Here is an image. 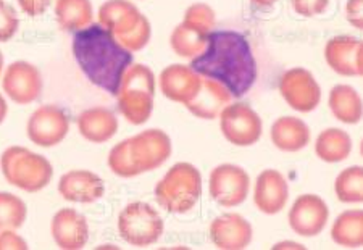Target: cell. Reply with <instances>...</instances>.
Returning <instances> with one entry per match:
<instances>
[{
	"instance_id": "obj_23",
	"label": "cell",
	"mask_w": 363,
	"mask_h": 250,
	"mask_svg": "<svg viewBox=\"0 0 363 250\" xmlns=\"http://www.w3.org/2000/svg\"><path fill=\"white\" fill-rule=\"evenodd\" d=\"M270 137L274 147L283 152H298L310 144V127L296 116H281L272 125Z\"/></svg>"
},
{
	"instance_id": "obj_39",
	"label": "cell",
	"mask_w": 363,
	"mask_h": 250,
	"mask_svg": "<svg viewBox=\"0 0 363 250\" xmlns=\"http://www.w3.org/2000/svg\"><path fill=\"white\" fill-rule=\"evenodd\" d=\"M274 250H279V249H306L302 246V244H297V242H279V244H277V246L273 247Z\"/></svg>"
},
{
	"instance_id": "obj_30",
	"label": "cell",
	"mask_w": 363,
	"mask_h": 250,
	"mask_svg": "<svg viewBox=\"0 0 363 250\" xmlns=\"http://www.w3.org/2000/svg\"><path fill=\"white\" fill-rule=\"evenodd\" d=\"M28 218L26 203L18 195L0 193V231L20 229Z\"/></svg>"
},
{
	"instance_id": "obj_37",
	"label": "cell",
	"mask_w": 363,
	"mask_h": 250,
	"mask_svg": "<svg viewBox=\"0 0 363 250\" xmlns=\"http://www.w3.org/2000/svg\"><path fill=\"white\" fill-rule=\"evenodd\" d=\"M18 4L23 13H26L29 16H39L44 13L47 7H49L50 0H18Z\"/></svg>"
},
{
	"instance_id": "obj_7",
	"label": "cell",
	"mask_w": 363,
	"mask_h": 250,
	"mask_svg": "<svg viewBox=\"0 0 363 250\" xmlns=\"http://www.w3.org/2000/svg\"><path fill=\"white\" fill-rule=\"evenodd\" d=\"M165 223L160 213L147 202H133L123 208L118 217L121 239L134 247H149L163 234Z\"/></svg>"
},
{
	"instance_id": "obj_26",
	"label": "cell",
	"mask_w": 363,
	"mask_h": 250,
	"mask_svg": "<svg viewBox=\"0 0 363 250\" xmlns=\"http://www.w3.org/2000/svg\"><path fill=\"white\" fill-rule=\"evenodd\" d=\"M55 16L63 31L78 33L92 23L91 0H55Z\"/></svg>"
},
{
	"instance_id": "obj_40",
	"label": "cell",
	"mask_w": 363,
	"mask_h": 250,
	"mask_svg": "<svg viewBox=\"0 0 363 250\" xmlns=\"http://www.w3.org/2000/svg\"><path fill=\"white\" fill-rule=\"evenodd\" d=\"M255 5H259V7H272L278 2V0H252Z\"/></svg>"
},
{
	"instance_id": "obj_3",
	"label": "cell",
	"mask_w": 363,
	"mask_h": 250,
	"mask_svg": "<svg viewBox=\"0 0 363 250\" xmlns=\"http://www.w3.org/2000/svg\"><path fill=\"white\" fill-rule=\"evenodd\" d=\"M99 25L130 52L143 50L152 36L150 21L128 0H107L99 8Z\"/></svg>"
},
{
	"instance_id": "obj_27",
	"label": "cell",
	"mask_w": 363,
	"mask_h": 250,
	"mask_svg": "<svg viewBox=\"0 0 363 250\" xmlns=\"http://www.w3.org/2000/svg\"><path fill=\"white\" fill-rule=\"evenodd\" d=\"M331 239L341 247H363V212L347 210L339 215L333 223Z\"/></svg>"
},
{
	"instance_id": "obj_28",
	"label": "cell",
	"mask_w": 363,
	"mask_h": 250,
	"mask_svg": "<svg viewBox=\"0 0 363 250\" xmlns=\"http://www.w3.org/2000/svg\"><path fill=\"white\" fill-rule=\"evenodd\" d=\"M169 44L174 54L183 58H196L201 55L207 47V34L197 31L186 23H181L173 29L172 38H169Z\"/></svg>"
},
{
	"instance_id": "obj_25",
	"label": "cell",
	"mask_w": 363,
	"mask_h": 250,
	"mask_svg": "<svg viewBox=\"0 0 363 250\" xmlns=\"http://www.w3.org/2000/svg\"><path fill=\"white\" fill-rule=\"evenodd\" d=\"M352 152V137L339 127H328L320 132L315 142V154L326 164L344 161Z\"/></svg>"
},
{
	"instance_id": "obj_36",
	"label": "cell",
	"mask_w": 363,
	"mask_h": 250,
	"mask_svg": "<svg viewBox=\"0 0 363 250\" xmlns=\"http://www.w3.org/2000/svg\"><path fill=\"white\" fill-rule=\"evenodd\" d=\"M363 0H349L345 4V18L357 29H363V13H362Z\"/></svg>"
},
{
	"instance_id": "obj_34",
	"label": "cell",
	"mask_w": 363,
	"mask_h": 250,
	"mask_svg": "<svg viewBox=\"0 0 363 250\" xmlns=\"http://www.w3.org/2000/svg\"><path fill=\"white\" fill-rule=\"evenodd\" d=\"M291 5L297 15L310 18L323 13L330 5V0H291Z\"/></svg>"
},
{
	"instance_id": "obj_14",
	"label": "cell",
	"mask_w": 363,
	"mask_h": 250,
	"mask_svg": "<svg viewBox=\"0 0 363 250\" xmlns=\"http://www.w3.org/2000/svg\"><path fill=\"white\" fill-rule=\"evenodd\" d=\"M289 226L302 237L318 236L330 220L328 203L317 194H302L297 197L289 210Z\"/></svg>"
},
{
	"instance_id": "obj_11",
	"label": "cell",
	"mask_w": 363,
	"mask_h": 250,
	"mask_svg": "<svg viewBox=\"0 0 363 250\" xmlns=\"http://www.w3.org/2000/svg\"><path fill=\"white\" fill-rule=\"evenodd\" d=\"M279 92L288 106L301 113L313 112L320 106L321 89L306 68H291L279 79Z\"/></svg>"
},
{
	"instance_id": "obj_24",
	"label": "cell",
	"mask_w": 363,
	"mask_h": 250,
	"mask_svg": "<svg viewBox=\"0 0 363 250\" xmlns=\"http://www.w3.org/2000/svg\"><path fill=\"white\" fill-rule=\"evenodd\" d=\"M331 113L344 125H357L362 120V98L352 86L337 84L328 98Z\"/></svg>"
},
{
	"instance_id": "obj_8",
	"label": "cell",
	"mask_w": 363,
	"mask_h": 250,
	"mask_svg": "<svg viewBox=\"0 0 363 250\" xmlns=\"http://www.w3.org/2000/svg\"><path fill=\"white\" fill-rule=\"evenodd\" d=\"M221 132L228 142L236 147H249L262 137L263 123L260 115L244 102L230 103L220 113Z\"/></svg>"
},
{
	"instance_id": "obj_18",
	"label": "cell",
	"mask_w": 363,
	"mask_h": 250,
	"mask_svg": "<svg viewBox=\"0 0 363 250\" xmlns=\"http://www.w3.org/2000/svg\"><path fill=\"white\" fill-rule=\"evenodd\" d=\"M289 200V186L278 170H263L255 181L254 203L262 213L277 215Z\"/></svg>"
},
{
	"instance_id": "obj_10",
	"label": "cell",
	"mask_w": 363,
	"mask_h": 250,
	"mask_svg": "<svg viewBox=\"0 0 363 250\" xmlns=\"http://www.w3.org/2000/svg\"><path fill=\"white\" fill-rule=\"evenodd\" d=\"M68 113L58 106H52V103L34 110L26 126L29 141L44 149L55 147L60 144L68 136Z\"/></svg>"
},
{
	"instance_id": "obj_15",
	"label": "cell",
	"mask_w": 363,
	"mask_h": 250,
	"mask_svg": "<svg viewBox=\"0 0 363 250\" xmlns=\"http://www.w3.org/2000/svg\"><path fill=\"white\" fill-rule=\"evenodd\" d=\"M325 58L333 72L341 76H362L363 45L352 36H337L326 42Z\"/></svg>"
},
{
	"instance_id": "obj_32",
	"label": "cell",
	"mask_w": 363,
	"mask_h": 250,
	"mask_svg": "<svg viewBox=\"0 0 363 250\" xmlns=\"http://www.w3.org/2000/svg\"><path fill=\"white\" fill-rule=\"evenodd\" d=\"M215 21H216V16H215L213 8L207 4L199 2V4H192L191 7L186 10L183 23L196 28L197 31H201L208 36V33L213 31Z\"/></svg>"
},
{
	"instance_id": "obj_13",
	"label": "cell",
	"mask_w": 363,
	"mask_h": 250,
	"mask_svg": "<svg viewBox=\"0 0 363 250\" xmlns=\"http://www.w3.org/2000/svg\"><path fill=\"white\" fill-rule=\"evenodd\" d=\"M4 92L18 106L36 102L43 92V74L33 63L18 60L7 67L2 78Z\"/></svg>"
},
{
	"instance_id": "obj_33",
	"label": "cell",
	"mask_w": 363,
	"mask_h": 250,
	"mask_svg": "<svg viewBox=\"0 0 363 250\" xmlns=\"http://www.w3.org/2000/svg\"><path fill=\"white\" fill-rule=\"evenodd\" d=\"M18 28L20 20L16 16L15 8L0 0V42H9L18 33Z\"/></svg>"
},
{
	"instance_id": "obj_29",
	"label": "cell",
	"mask_w": 363,
	"mask_h": 250,
	"mask_svg": "<svg viewBox=\"0 0 363 250\" xmlns=\"http://www.w3.org/2000/svg\"><path fill=\"white\" fill-rule=\"evenodd\" d=\"M335 193L342 203H360L363 200V168L354 165L339 173Z\"/></svg>"
},
{
	"instance_id": "obj_38",
	"label": "cell",
	"mask_w": 363,
	"mask_h": 250,
	"mask_svg": "<svg viewBox=\"0 0 363 250\" xmlns=\"http://www.w3.org/2000/svg\"><path fill=\"white\" fill-rule=\"evenodd\" d=\"M9 113V106H7V101H5L4 96L0 94V125L4 123L5 116Z\"/></svg>"
},
{
	"instance_id": "obj_9",
	"label": "cell",
	"mask_w": 363,
	"mask_h": 250,
	"mask_svg": "<svg viewBox=\"0 0 363 250\" xmlns=\"http://www.w3.org/2000/svg\"><path fill=\"white\" fill-rule=\"evenodd\" d=\"M208 189L212 199L221 207L231 208L245 202L250 189V178L244 168L223 164L210 173Z\"/></svg>"
},
{
	"instance_id": "obj_16",
	"label": "cell",
	"mask_w": 363,
	"mask_h": 250,
	"mask_svg": "<svg viewBox=\"0 0 363 250\" xmlns=\"http://www.w3.org/2000/svg\"><path fill=\"white\" fill-rule=\"evenodd\" d=\"M50 234L58 249L81 250L89 241V225L84 215L74 208H62L52 218Z\"/></svg>"
},
{
	"instance_id": "obj_6",
	"label": "cell",
	"mask_w": 363,
	"mask_h": 250,
	"mask_svg": "<svg viewBox=\"0 0 363 250\" xmlns=\"http://www.w3.org/2000/svg\"><path fill=\"white\" fill-rule=\"evenodd\" d=\"M118 108L128 123L144 125L154 112L155 74L147 65H131L118 89Z\"/></svg>"
},
{
	"instance_id": "obj_12",
	"label": "cell",
	"mask_w": 363,
	"mask_h": 250,
	"mask_svg": "<svg viewBox=\"0 0 363 250\" xmlns=\"http://www.w3.org/2000/svg\"><path fill=\"white\" fill-rule=\"evenodd\" d=\"M128 141L139 174L157 170L172 155V139L162 130H145Z\"/></svg>"
},
{
	"instance_id": "obj_5",
	"label": "cell",
	"mask_w": 363,
	"mask_h": 250,
	"mask_svg": "<svg viewBox=\"0 0 363 250\" xmlns=\"http://www.w3.org/2000/svg\"><path fill=\"white\" fill-rule=\"evenodd\" d=\"M0 170L7 183L25 193H39L50 184L54 166L44 155L21 145H11L0 157Z\"/></svg>"
},
{
	"instance_id": "obj_22",
	"label": "cell",
	"mask_w": 363,
	"mask_h": 250,
	"mask_svg": "<svg viewBox=\"0 0 363 250\" xmlns=\"http://www.w3.org/2000/svg\"><path fill=\"white\" fill-rule=\"evenodd\" d=\"M78 130L81 136L92 144H104L118 131V118L112 110L92 107L78 116Z\"/></svg>"
},
{
	"instance_id": "obj_31",
	"label": "cell",
	"mask_w": 363,
	"mask_h": 250,
	"mask_svg": "<svg viewBox=\"0 0 363 250\" xmlns=\"http://www.w3.org/2000/svg\"><path fill=\"white\" fill-rule=\"evenodd\" d=\"M108 166L110 170L120 178L139 176L138 168L134 165V160L130 150V141H128V139L118 142L112 150H110Z\"/></svg>"
},
{
	"instance_id": "obj_35",
	"label": "cell",
	"mask_w": 363,
	"mask_h": 250,
	"mask_svg": "<svg viewBox=\"0 0 363 250\" xmlns=\"http://www.w3.org/2000/svg\"><path fill=\"white\" fill-rule=\"evenodd\" d=\"M28 242L16 229L0 231V250H28Z\"/></svg>"
},
{
	"instance_id": "obj_21",
	"label": "cell",
	"mask_w": 363,
	"mask_h": 250,
	"mask_svg": "<svg viewBox=\"0 0 363 250\" xmlns=\"http://www.w3.org/2000/svg\"><path fill=\"white\" fill-rule=\"evenodd\" d=\"M231 101L233 96L223 84L202 76L201 89L191 102L186 103V107L197 118L213 120L223 112L226 106H230Z\"/></svg>"
},
{
	"instance_id": "obj_20",
	"label": "cell",
	"mask_w": 363,
	"mask_h": 250,
	"mask_svg": "<svg viewBox=\"0 0 363 250\" xmlns=\"http://www.w3.org/2000/svg\"><path fill=\"white\" fill-rule=\"evenodd\" d=\"M58 193L73 203H94L102 199L105 184L96 173L89 170H72L58 181Z\"/></svg>"
},
{
	"instance_id": "obj_41",
	"label": "cell",
	"mask_w": 363,
	"mask_h": 250,
	"mask_svg": "<svg viewBox=\"0 0 363 250\" xmlns=\"http://www.w3.org/2000/svg\"><path fill=\"white\" fill-rule=\"evenodd\" d=\"M2 72H4V54L0 52V74H2Z\"/></svg>"
},
{
	"instance_id": "obj_4",
	"label": "cell",
	"mask_w": 363,
	"mask_h": 250,
	"mask_svg": "<svg viewBox=\"0 0 363 250\" xmlns=\"http://www.w3.org/2000/svg\"><path fill=\"white\" fill-rule=\"evenodd\" d=\"M202 195L201 171L192 164L179 161L155 186L157 203L168 213H187Z\"/></svg>"
},
{
	"instance_id": "obj_1",
	"label": "cell",
	"mask_w": 363,
	"mask_h": 250,
	"mask_svg": "<svg viewBox=\"0 0 363 250\" xmlns=\"http://www.w3.org/2000/svg\"><path fill=\"white\" fill-rule=\"evenodd\" d=\"M189 67L203 78L218 81L238 98L247 94L259 74L249 40L238 31L208 33L207 47Z\"/></svg>"
},
{
	"instance_id": "obj_19",
	"label": "cell",
	"mask_w": 363,
	"mask_h": 250,
	"mask_svg": "<svg viewBox=\"0 0 363 250\" xmlns=\"http://www.w3.org/2000/svg\"><path fill=\"white\" fill-rule=\"evenodd\" d=\"M159 79L163 96L184 106L196 97L202 83L201 74L196 73L189 65H179V63L167 67L160 73Z\"/></svg>"
},
{
	"instance_id": "obj_2",
	"label": "cell",
	"mask_w": 363,
	"mask_h": 250,
	"mask_svg": "<svg viewBox=\"0 0 363 250\" xmlns=\"http://www.w3.org/2000/svg\"><path fill=\"white\" fill-rule=\"evenodd\" d=\"M73 55L86 78L113 97L118 94L126 69L133 65V52L99 23L74 33Z\"/></svg>"
},
{
	"instance_id": "obj_17",
	"label": "cell",
	"mask_w": 363,
	"mask_h": 250,
	"mask_svg": "<svg viewBox=\"0 0 363 250\" xmlns=\"http://www.w3.org/2000/svg\"><path fill=\"white\" fill-rule=\"evenodd\" d=\"M252 225L239 213H225L210 225V239L220 250H244L252 242Z\"/></svg>"
}]
</instances>
